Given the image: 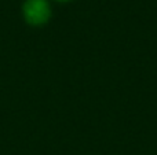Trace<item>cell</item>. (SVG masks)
<instances>
[{"instance_id":"obj_1","label":"cell","mask_w":157,"mask_h":155,"mask_svg":"<svg viewBox=\"0 0 157 155\" xmlns=\"http://www.w3.org/2000/svg\"><path fill=\"white\" fill-rule=\"evenodd\" d=\"M50 4L47 0H26L24 4V16L28 23L40 26L50 18Z\"/></svg>"},{"instance_id":"obj_2","label":"cell","mask_w":157,"mask_h":155,"mask_svg":"<svg viewBox=\"0 0 157 155\" xmlns=\"http://www.w3.org/2000/svg\"><path fill=\"white\" fill-rule=\"evenodd\" d=\"M58 2H68V0H58Z\"/></svg>"}]
</instances>
